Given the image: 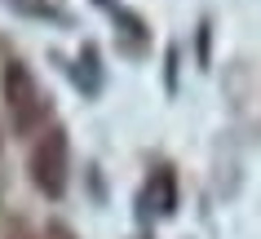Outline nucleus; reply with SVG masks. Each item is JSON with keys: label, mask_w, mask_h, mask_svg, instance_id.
I'll list each match as a JSON object with an SVG mask.
<instances>
[{"label": "nucleus", "mask_w": 261, "mask_h": 239, "mask_svg": "<svg viewBox=\"0 0 261 239\" xmlns=\"http://www.w3.org/2000/svg\"><path fill=\"white\" fill-rule=\"evenodd\" d=\"M173 204H177L173 173H155V177H151V208L155 213H173Z\"/></svg>", "instance_id": "7ed1b4c3"}, {"label": "nucleus", "mask_w": 261, "mask_h": 239, "mask_svg": "<svg viewBox=\"0 0 261 239\" xmlns=\"http://www.w3.org/2000/svg\"><path fill=\"white\" fill-rule=\"evenodd\" d=\"M31 182L40 186V195L58 199L67 191V133L49 128L36 146H31Z\"/></svg>", "instance_id": "f03ea898"}, {"label": "nucleus", "mask_w": 261, "mask_h": 239, "mask_svg": "<svg viewBox=\"0 0 261 239\" xmlns=\"http://www.w3.org/2000/svg\"><path fill=\"white\" fill-rule=\"evenodd\" d=\"M0 93H5V107H9L14 128H18V133H31L36 120L44 115V107H40V89H36V80H31V71L22 67V62H5Z\"/></svg>", "instance_id": "f257e3e1"}]
</instances>
